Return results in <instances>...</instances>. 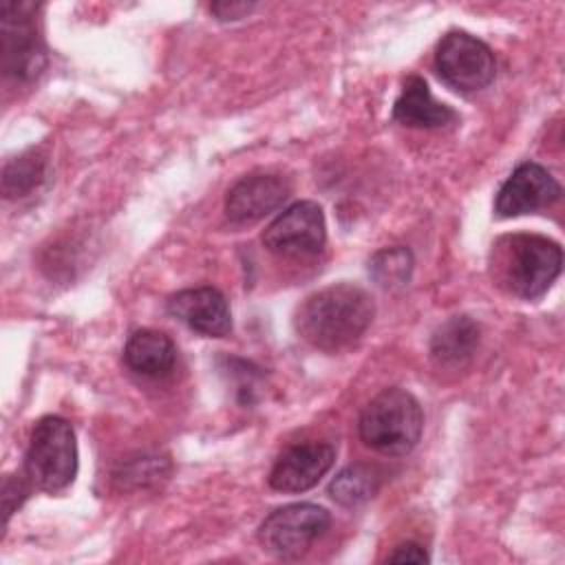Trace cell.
I'll return each mask as SVG.
<instances>
[{
	"instance_id": "obj_1",
	"label": "cell",
	"mask_w": 565,
	"mask_h": 565,
	"mask_svg": "<svg viewBox=\"0 0 565 565\" xmlns=\"http://www.w3.org/2000/svg\"><path fill=\"white\" fill-rule=\"evenodd\" d=\"M373 316V298L358 285L340 282L302 300L296 311V331L311 347L335 353L355 344Z\"/></svg>"
},
{
	"instance_id": "obj_2",
	"label": "cell",
	"mask_w": 565,
	"mask_h": 565,
	"mask_svg": "<svg viewBox=\"0 0 565 565\" xmlns=\"http://www.w3.org/2000/svg\"><path fill=\"white\" fill-rule=\"evenodd\" d=\"M563 267V249L539 234H510L492 245V271L501 287L523 300L541 298Z\"/></svg>"
},
{
	"instance_id": "obj_3",
	"label": "cell",
	"mask_w": 565,
	"mask_h": 565,
	"mask_svg": "<svg viewBox=\"0 0 565 565\" xmlns=\"http://www.w3.org/2000/svg\"><path fill=\"white\" fill-rule=\"evenodd\" d=\"M424 428V413L419 402L404 388H384L362 411L358 430L364 446L380 455H408Z\"/></svg>"
},
{
	"instance_id": "obj_4",
	"label": "cell",
	"mask_w": 565,
	"mask_h": 565,
	"mask_svg": "<svg viewBox=\"0 0 565 565\" xmlns=\"http://www.w3.org/2000/svg\"><path fill=\"white\" fill-rule=\"evenodd\" d=\"M77 475V441L73 426L57 415L38 419L24 455V477L42 492H62Z\"/></svg>"
},
{
	"instance_id": "obj_5",
	"label": "cell",
	"mask_w": 565,
	"mask_h": 565,
	"mask_svg": "<svg viewBox=\"0 0 565 565\" xmlns=\"http://www.w3.org/2000/svg\"><path fill=\"white\" fill-rule=\"evenodd\" d=\"M40 4L7 0L0 7V53L7 79L33 82L46 66V49L38 31Z\"/></svg>"
},
{
	"instance_id": "obj_6",
	"label": "cell",
	"mask_w": 565,
	"mask_h": 565,
	"mask_svg": "<svg viewBox=\"0 0 565 565\" xmlns=\"http://www.w3.org/2000/svg\"><path fill=\"white\" fill-rule=\"evenodd\" d=\"M331 516L316 503H289L274 510L258 527L267 554L282 561L300 558L329 530Z\"/></svg>"
},
{
	"instance_id": "obj_7",
	"label": "cell",
	"mask_w": 565,
	"mask_h": 565,
	"mask_svg": "<svg viewBox=\"0 0 565 565\" xmlns=\"http://www.w3.org/2000/svg\"><path fill=\"white\" fill-rule=\"evenodd\" d=\"M437 75L459 93L486 88L497 73V62L486 42L466 33L448 31L435 51Z\"/></svg>"
},
{
	"instance_id": "obj_8",
	"label": "cell",
	"mask_w": 565,
	"mask_h": 565,
	"mask_svg": "<svg viewBox=\"0 0 565 565\" xmlns=\"http://www.w3.org/2000/svg\"><path fill=\"white\" fill-rule=\"evenodd\" d=\"M327 243L324 212L316 201H298L280 212L263 232V245L282 258L305 260L322 252Z\"/></svg>"
},
{
	"instance_id": "obj_9",
	"label": "cell",
	"mask_w": 565,
	"mask_h": 565,
	"mask_svg": "<svg viewBox=\"0 0 565 565\" xmlns=\"http://www.w3.org/2000/svg\"><path fill=\"white\" fill-rule=\"evenodd\" d=\"M561 199L558 181L539 163L525 161L512 170L494 199V212L501 218L532 214L554 205Z\"/></svg>"
},
{
	"instance_id": "obj_10",
	"label": "cell",
	"mask_w": 565,
	"mask_h": 565,
	"mask_svg": "<svg viewBox=\"0 0 565 565\" xmlns=\"http://www.w3.org/2000/svg\"><path fill=\"white\" fill-rule=\"evenodd\" d=\"M335 448L327 441H302L287 446L271 466L269 486L278 492H305L313 488L333 466Z\"/></svg>"
},
{
	"instance_id": "obj_11",
	"label": "cell",
	"mask_w": 565,
	"mask_h": 565,
	"mask_svg": "<svg viewBox=\"0 0 565 565\" xmlns=\"http://www.w3.org/2000/svg\"><path fill=\"white\" fill-rule=\"evenodd\" d=\"M291 194L287 179L278 174H247L238 179L225 196V214L232 223L247 225L276 212Z\"/></svg>"
},
{
	"instance_id": "obj_12",
	"label": "cell",
	"mask_w": 565,
	"mask_h": 565,
	"mask_svg": "<svg viewBox=\"0 0 565 565\" xmlns=\"http://www.w3.org/2000/svg\"><path fill=\"white\" fill-rule=\"evenodd\" d=\"M168 313L194 333L223 338L232 331V313L225 296L214 287H194L168 298Z\"/></svg>"
},
{
	"instance_id": "obj_13",
	"label": "cell",
	"mask_w": 565,
	"mask_h": 565,
	"mask_svg": "<svg viewBox=\"0 0 565 565\" xmlns=\"http://www.w3.org/2000/svg\"><path fill=\"white\" fill-rule=\"evenodd\" d=\"M393 119L408 128H441L457 119V113L437 102L419 75H411L393 106Z\"/></svg>"
},
{
	"instance_id": "obj_14",
	"label": "cell",
	"mask_w": 565,
	"mask_h": 565,
	"mask_svg": "<svg viewBox=\"0 0 565 565\" xmlns=\"http://www.w3.org/2000/svg\"><path fill=\"white\" fill-rule=\"evenodd\" d=\"M174 342L154 329L135 331L124 347V362L130 371L143 377H163L174 369Z\"/></svg>"
},
{
	"instance_id": "obj_15",
	"label": "cell",
	"mask_w": 565,
	"mask_h": 565,
	"mask_svg": "<svg viewBox=\"0 0 565 565\" xmlns=\"http://www.w3.org/2000/svg\"><path fill=\"white\" fill-rule=\"evenodd\" d=\"M479 344V327L466 318L455 316L446 320L430 340V355L439 366H463Z\"/></svg>"
},
{
	"instance_id": "obj_16",
	"label": "cell",
	"mask_w": 565,
	"mask_h": 565,
	"mask_svg": "<svg viewBox=\"0 0 565 565\" xmlns=\"http://www.w3.org/2000/svg\"><path fill=\"white\" fill-rule=\"evenodd\" d=\"M382 483V472L371 463H351L340 470L329 483V494L335 503L344 508H355L366 503Z\"/></svg>"
},
{
	"instance_id": "obj_17",
	"label": "cell",
	"mask_w": 565,
	"mask_h": 565,
	"mask_svg": "<svg viewBox=\"0 0 565 565\" xmlns=\"http://www.w3.org/2000/svg\"><path fill=\"white\" fill-rule=\"evenodd\" d=\"M46 179V157L40 150L22 152L4 163L2 194L4 199H20L31 194Z\"/></svg>"
},
{
	"instance_id": "obj_18",
	"label": "cell",
	"mask_w": 565,
	"mask_h": 565,
	"mask_svg": "<svg viewBox=\"0 0 565 565\" xmlns=\"http://www.w3.org/2000/svg\"><path fill=\"white\" fill-rule=\"evenodd\" d=\"M411 271H413V254L406 247L380 249L369 263V274L384 289L404 287L411 278Z\"/></svg>"
},
{
	"instance_id": "obj_19",
	"label": "cell",
	"mask_w": 565,
	"mask_h": 565,
	"mask_svg": "<svg viewBox=\"0 0 565 565\" xmlns=\"http://www.w3.org/2000/svg\"><path fill=\"white\" fill-rule=\"evenodd\" d=\"M163 459L157 457H139L128 461L126 466H121V470L115 475L117 481H121V486H146L150 481H157L163 477Z\"/></svg>"
},
{
	"instance_id": "obj_20",
	"label": "cell",
	"mask_w": 565,
	"mask_h": 565,
	"mask_svg": "<svg viewBox=\"0 0 565 565\" xmlns=\"http://www.w3.org/2000/svg\"><path fill=\"white\" fill-rule=\"evenodd\" d=\"M26 479V477H24ZM22 477H7L2 483V512H4V523L9 521V516L22 505V501L29 494V481L24 483Z\"/></svg>"
},
{
	"instance_id": "obj_21",
	"label": "cell",
	"mask_w": 565,
	"mask_h": 565,
	"mask_svg": "<svg viewBox=\"0 0 565 565\" xmlns=\"http://www.w3.org/2000/svg\"><path fill=\"white\" fill-rule=\"evenodd\" d=\"M386 561L388 563H428L430 558H428V552L419 545V543H413V541H408V543H402V545H397L388 556H386Z\"/></svg>"
},
{
	"instance_id": "obj_22",
	"label": "cell",
	"mask_w": 565,
	"mask_h": 565,
	"mask_svg": "<svg viewBox=\"0 0 565 565\" xmlns=\"http://www.w3.org/2000/svg\"><path fill=\"white\" fill-rule=\"evenodd\" d=\"M254 9L252 2H214L210 4V11L216 15V20L227 22V20H241Z\"/></svg>"
}]
</instances>
